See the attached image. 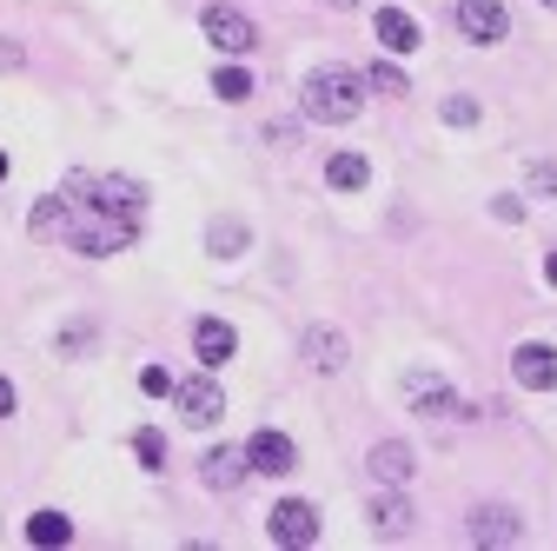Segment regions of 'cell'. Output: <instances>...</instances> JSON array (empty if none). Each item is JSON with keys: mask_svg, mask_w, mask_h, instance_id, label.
Returning a JSON list of instances; mask_svg holds the SVG:
<instances>
[{"mask_svg": "<svg viewBox=\"0 0 557 551\" xmlns=\"http://www.w3.org/2000/svg\"><path fill=\"white\" fill-rule=\"evenodd\" d=\"M544 8H557V0H544Z\"/></svg>", "mask_w": 557, "mask_h": 551, "instance_id": "836d02e7", "label": "cell"}, {"mask_svg": "<svg viewBox=\"0 0 557 551\" xmlns=\"http://www.w3.org/2000/svg\"><path fill=\"white\" fill-rule=\"evenodd\" d=\"M66 538H74V525H66L60 512H34L27 518V544H66Z\"/></svg>", "mask_w": 557, "mask_h": 551, "instance_id": "44dd1931", "label": "cell"}, {"mask_svg": "<svg viewBox=\"0 0 557 551\" xmlns=\"http://www.w3.org/2000/svg\"><path fill=\"white\" fill-rule=\"evenodd\" d=\"M133 458L147 465V472H160V465H166V439H160V432H133Z\"/></svg>", "mask_w": 557, "mask_h": 551, "instance_id": "cb8c5ba5", "label": "cell"}, {"mask_svg": "<svg viewBox=\"0 0 557 551\" xmlns=\"http://www.w3.org/2000/svg\"><path fill=\"white\" fill-rule=\"evenodd\" d=\"M544 286H557V253H550V259H544Z\"/></svg>", "mask_w": 557, "mask_h": 551, "instance_id": "4dcf8cb0", "label": "cell"}, {"mask_svg": "<svg viewBox=\"0 0 557 551\" xmlns=\"http://www.w3.org/2000/svg\"><path fill=\"white\" fill-rule=\"evenodd\" d=\"M213 94H220V100H252V74H246V66H233V60H226L220 74H213Z\"/></svg>", "mask_w": 557, "mask_h": 551, "instance_id": "7402d4cb", "label": "cell"}, {"mask_svg": "<svg viewBox=\"0 0 557 551\" xmlns=\"http://www.w3.org/2000/svg\"><path fill=\"white\" fill-rule=\"evenodd\" d=\"M299 107H306L319 126L359 120V107H366V74H352V66H312L306 87H299Z\"/></svg>", "mask_w": 557, "mask_h": 551, "instance_id": "6da1fadb", "label": "cell"}, {"mask_svg": "<svg viewBox=\"0 0 557 551\" xmlns=\"http://www.w3.org/2000/svg\"><path fill=\"white\" fill-rule=\"evenodd\" d=\"M133 233H139V220H126V213H94V206H81V220L66 226V246L87 253V259H107V253H126Z\"/></svg>", "mask_w": 557, "mask_h": 551, "instance_id": "3957f363", "label": "cell"}, {"mask_svg": "<svg viewBox=\"0 0 557 551\" xmlns=\"http://www.w3.org/2000/svg\"><path fill=\"white\" fill-rule=\"evenodd\" d=\"M66 199L94 206V213H126V220L147 213V186L126 180V173H74V180H66Z\"/></svg>", "mask_w": 557, "mask_h": 551, "instance_id": "7a4b0ae2", "label": "cell"}, {"mask_svg": "<svg viewBox=\"0 0 557 551\" xmlns=\"http://www.w3.org/2000/svg\"><path fill=\"white\" fill-rule=\"evenodd\" d=\"M325 8H366V0H325Z\"/></svg>", "mask_w": 557, "mask_h": 551, "instance_id": "1f68e13d", "label": "cell"}, {"mask_svg": "<svg viewBox=\"0 0 557 551\" xmlns=\"http://www.w3.org/2000/svg\"><path fill=\"white\" fill-rule=\"evenodd\" d=\"M199 27H206V40H213L220 53H252V47H259V27H252L239 8H226V0H213V8L199 14Z\"/></svg>", "mask_w": 557, "mask_h": 551, "instance_id": "ba28073f", "label": "cell"}, {"mask_svg": "<svg viewBox=\"0 0 557 551\" xmlns=\"http://www.w3.org/2000/svg\"><path fill=\"white\" fill-rule=\"evenodd\" d=\"M451 21H458V34L478 40V47H498V40L511 34V8H505V0H451Z\"/></svg>", "mask_w": 557, "mask_h": 551, "instance_id": "277c9868", "label": "cell"}, {"mask_svg": "<svg viewBox=\"0 0 557 551\" xmlns=\"http://www.w3.org/2000/svg\"><path fill=\"white\" fill-rule=\"evenodd\" d=\"M405 405L425 412V419H465V399H458L451 379H438V372H405Z\"/></svg>", "mask_w": 557, "mask_h": 551, "instance_id": "8992f818", "label": "cell"}, {"mask_svg": "<svg viewBox=\"0 0 557 551\" xmlns=\"http://www.w3.org/2000/svg\"><path fill=\"white\" fill-rule=\"evenodd\" d=\"M345 359H352V353H345V332L338 326H312L306 332V366L312 372H338Z\"/></svg>", "mask_w": 557, "mask_h": 551, "instance_id": "2e32d148", "label": "cell"}, {"mask_svg": "<svg viewBox=\"0 0 557 551\" xmlns=\"http://www.w3.org/2000/svg\"><path fill=\"white\" fill-rule=\"evenodd\" d=\"M511 379L524 392H557V346H537V339H524V346L511 353Z\"/></svg>", "mask_w": 557, "mask_h": 551, "instance_id": "9c48e42d", "label": "cell"}, {"mask_svg": "<svg viewBox=\"0 0 557 551\" xmlns=\"http://www.w3.org/2000/svg\"><path fill=\"white\" fill-rule=\"evenodd\" d=\"M173 399H180V419H186L193 432H213V426L226 419V392H220V379H186V385H173Z\"/></svg>", "mask_w": 557, "mask_h": 551, "instance_id": "52a82bcc", "label": "cell"}, {"mask_svg": "<svg viewBox=\"0 0 557 551\" xmlns=\"http://www.w3.org/2000/svg\"><path fill=\"white\" fill-rule=\"evenodd\" d=\"M531 193H544V199L557 193V167H550V160H537V167H531Z\"/></svg>", "mask_w": 557, "mask_h": 551, "instance_id": "f1b7e54d", "label": "cell"}, {"mask_svg": "<svg viewBox=\"0 0 557 551\" xmlns=\"http://www.w3.org/2000/svg\"><path fill=\"white\" fill-rule=\"evenodd\" d=\"M193 353H199V366H226V359L239 353V332H233L226 319H199V326H193Z\"/></svg>", "mask_w": 557, "mask_h": 551, "instance_id": "4fadbf2b", "label": "cell"}, {"mask_svg": "<svg viewBox=\"0 0 557 551\" xmlns=\"http://www.w3.org/2000/svg\"><path fill=\"white\" fill-rule=\"evenodd\" d=\"M366 87H379V94H392V100H398V94H405L411 81L398 74V66H392V60H379V66H366Z\"/></svg>", "mask_w": 557, "mask_h": 551, "instance_id": "603a6c76", "label": "cell"}, {"mask_svg": "<svg viewBox=\"0 0 557 551\" xmlns=\"http://www.w3.org/2000/svg\"><path fill=\"white\" fill-rule=\"evenodd\" d=\"M418 472V458H411V445H398V439H385V445H372V478L379 486H405V478Z\"/></svg>", "mask_w": 557, "mask_h": 551, "instance_id": "ac0fdd59", "label": "cell"}, {"mask_svg": "<svg viewBox=\"0 0 557 551\" xmlns=\"http://www.w3.org/2000/svg\"><path fill=\"white\" fill-rule=\"evenodd\" d=\"M471 538L478 544H511V538H524V518L511 505H478L471 512Z\"/></svg>", "mask_w": 557, "mask_h": 551, "instance_id": "5bb4252c", "label": "cell"}, {"mask_svg": "<svg viewBox=\"0 0 557 551\" xmlns=\"http://www.w3.org/2000/svg\"><path fill=\"white\" fill-rule=\"evenodd\" d=\"M0 180H8V154H0Z\"/></svg>", "mask_w": 557, "mask_h": 551, "instance_id": "d6a6232c", "label": "cell"}, {"mask_svg": "<svg viewBox=\"0 0 557 551\" xmlns=\"http://www.w3.org/2000/svg\"><path fill=\"white\" fill-rule=\"evenodd\" d=\"M246 240H252V233H246L239 220H213V233H206V246H213L220 259H239V253H246Z\"/></svg>", "mask_w": 557, "mask_h": 551, "instance_id": "ffe728a7", "label": "cell"}, {"mask_svg": "<svg viewBox=\"0 0 557 551\" xmlns=\"http://www.w3.org/2000/svg\"><path fill=\"white\" fill-rule=\"evenodd\" d=\"M66 226H74V199H66V193L34 199V213H27V233L34 240H66Z\"/></svg>", "mask_w": 557, "mask_h": 551, "instance_id": "9a60e30c", "label": "cell"}, {"mask_svg": "<svg viewBox=\"0 0 557 551\" xmlns=\"http://www.w3.org/2000/svg\"><path fill=\"white\" fill-rule=\"evenodd\" d=\"M445 126H478V100L471 94H451L445 100Z\"/></svg>", "mask_w": 557, "mask_h": 551, "instance_id": "484cf974", "label": "cell"}, {"mask_svg": "<svg viewBox=\"0 0 557 551\" xmlns=\"http://www.w3.org/2000/svg\"><path fill=\"white\" fill-rule=\"evenodd\" d=\"M139 392H147V399H173V372L166 366H147V372H139Z\"/></svg>", "mask_w": 557, "mask_h": 551, "instance_id": "4316f807", "label": "cell"}, {"mask_svg": "<svg viewBox=\"0 0 557 551\" xmlns=\"http://www.w3.org/2000/svg\"><path fill=\"white\" fill-rule=\"evenodd\" d=\"M246 472H252V458H246V445H213L199 458V478L213 492H233V486H246Z\"/></svg>", "mask_w": 557, "mask_h": 551, "instance_id": "7c38bea8", "label": "cell"}, {"mask_svg": "<svg viewBox=\"0 0 557 551\" xmlns=\"http://www.w3.org/2000/svg\"><path fill=\"white\" fill-rule=\"evenodd\" d=\"M366 180H372V160H366V154H332V160H325V186H332V193H359Z\"/></svg>", "mask_w": 557, "mask_h": 551, "instance_id": "d6986e66", "label": "cell"}, {"mask_svg": "<svg viewBox=\"0 0 557 551\" xmlns=\"http://www.w3.org/2000/svg\"><path fill=\"white\" fill-rule=\"evenodd\" d=\"M60 353H66V359H81V353H94V326H87V319H74V326L60 332Z\"/></svg>", "mask_w": 557, "mask_h": 551, "instance_id": "d4e9b609", "label": "cell"}, {"mask_svg": "<svg viewBox=\"0 0 557 551\" xmlns=\"http://www.w3.org/2000/svg\"><path fill=\"white\" fill-rule=\"evenodd\" d=\"M366 518H372V531H379V538H405V531L418 525V512H411V499H405L398 486H385L379 499H366Z\"/></svg>", "mask_w": 557, "mask_h": 551, "instance_id": "8fae6325", "label": "cell"}, {"mask_svg": "<svg viewBox=\"0 0 557 551\" xmlns=\"http://www.w3.org/2000/svg\"><path fill=\"white\" fill-rule=\"evenodd\" d=\"M265 531H272V544L306 551V544L319 538V505H312V499H278L272 518H265Z\"/></svg>", "mask_w": 557, "mask_h": 551, "instance_id": "5b68a950", "label": "cell"}, {"mask_svg": "<svg viewBox=\"0 0 557 551\" xmlns=\"http://www.w3.org/2000/svg\"><path fill=\"white\" fill-rule=\"evenodd\" d=\"M246 458H252V472H265V478H286V472L299 465V445H293L286 432H272V426H265V432L246 439Z\"/></svg>", "mask_w": 557, "mask_h": 551, "instance_id": "30bf717a", "label": "cell"}, {"mask_svg": "<svg viewBox=\"0 0 557 551\" xmlns=\"http://www.w3.org/2000/svg\"><path fill=\"white\" fill-rule=\"evenodd\" d=\"M372 27H379V47H385V53H418V21H411L405 8H379Z\"/></svg>", "mask_w": 557, "mask_h": 551, "instance_id": "e0dca14e", "label": "cell"}, {"mask_svg": "<svg viewBox=\"0 0 557 551\" xmlns=\"http://www.w3.org/2000/svg\"><path fill=\"white\" fill-rule=\"evenodd\" d=\"M492 220H505V226H518V220H524V199H511V193H498V199H492Z\"/></svg>", "mask_w": 557, "mask_h": 551, "instance_id": "83f0119b", "label": "cell"}, {"mask_svg": "<svg viewBox=\"0 0 557 551\" xmlns=\"http://www.w3.org/2000/svg\"><path fill=\"white\" fill-rule=\"evenodd\" d=\"M8 412H14V385H8V379H0V419H8Z\"/></svg>", "mask_w": 557, "mask_h": 551, "instance_id": "f546056e", "label": "cell"}]
</instances>
